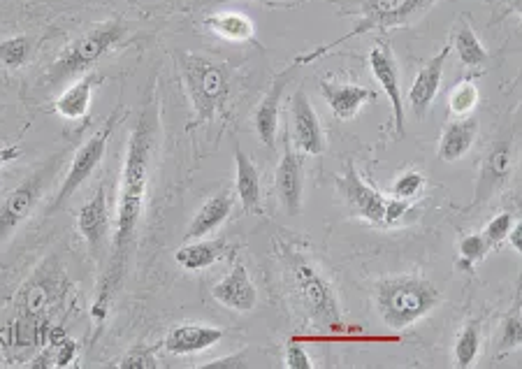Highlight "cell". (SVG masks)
Here are the masks:
<instances>
[{
  "label": "cell",
  "instance_id": "cell-1",
  "mask_svg": "<svg viewBox=\"0 0 522 369\" xmlns=\"http://www.w3.org/2000/svg\"><path fill=\"white\" fill-rule=\"evenodd\" d=\"M158 137V112L154 100L147 98L135 128L128 135L126 161L121 170L119 186V205H116V226H114V246L110 265L100 281L98 298L93 302L91 314L96 321H105L112 309L114 293L119 291L128 272L130 249H133L137 226H140L144 202H147L151 158H154Z\"/></svg>",
  "mask_w": 522,
  "mask_h": 369
},
{
  "label": "cell",
  "instance_id": "cell-2",
  "mask_svg": "<svg viewBox=\"0 0 522 369\" xmlns=\"http://www.w3.org/2000/svg\"><path fill=\"white\" fill-rule=\"evenodd\" d=\"M374 302L386 328L406 330L437 309L441 293L430 279L418 274H395L376 281Z\"/></svg>",
  "mask_w": 522,
  "mask_h": 369
},
{
  "label": "cell",
  "instance_id": "cell-3",
  "mask_svg": "<svg viewBox=\"0 0 522 369\" xmlns=\"http://www.w3.org/2000/svg\"><path fill=\"white\" fill-rule=\"evenodd\" d=\"M284 260L297 298H300L302 307L307 309L311 321H316L328 330L342 328V307H339L337 291L321 267L309 256H304L300 249H295V246H286Z\"/></svg>",
  "mask_w": 522,
  "mask_h": 369
},
{
  "label": "cell",
  "instance_id": "cell-4",
  "mask_svg": "<svg viewBox=\"0 0 522 369\" xmlns=\"http://www.w3.org/2000/svg\"><path fill=\"white\" fill-rule=\"evenodd\" d=\"M181 72H184V84L193 105V121L188 123V128L212 121L228 100V70L207 56L181 54Z\"/></svg>",
  "mask_w": 522,
  "mask_h": 369
},
{
  "label": "cell",
  "instance_id": "cell-5",
  "mask_svg": "<svg viewBox=\"0 0 522 369\" xmlns=\"http://www.w3.org/2000/svg\"><path fill=\"white\" fill-rule=\"evenodd\" d=\"M126 31V21L114 17L89 28V31H84L82 35H77L68 45V49L54 61L52 68L47 70V82L61 84L65 79L82 75V72H91L93 65L103 59L114 45H119Z\"/></svg>",
  "mask_w": 522,
  "mask_h": 369
},
{
  "label": "cell",
  "instance_id": "cell-6",
  "mask_svg": "<svg viewBox=\"0 0 522 369\" xmlns=\"http://www.w3.org/2000/svg\"><path fill=\"white\" fill-rule=\"evenodd\" d=\"M434 3H437V0H365V3L355 10L360 14V21L351 33H346L344 38L330 42V45L314 49V52L297 56L293 65L297 68V65H307L311 61L321 59V56L332 52V49L342 45V42L360 38V35H365V33L390 31V28L409 26L411 21H416L420 17V14H425L427 10H430Z\"/></svg>",
  "mask_w": 522,
  "mask_h": 369
},
{
  "label": "cell",
  "instance_id": "cell-7",
  "mask_svg": "<svg viewBox=\"0 0 522 369\" xmlns=\"http://www.w3.org/2000/svg\"><path fill=\"white\" fill-rule=\"evenodd\" d=\"M58 165H61V156L52 158L42 168L31 172L24 182H19V186H14L5 195V200L0 202V246L24 226V221L33 214V209L40 205L42 195H45L49 184L54 182Z\"/></svg>",
  "mask_w": 522,
  "mask_h": 369
},
{
  "label": "cell",
  "instance_id": "cell-8",
  "mask_svg": "<svg viewBox=\"0 0 522 369\" xmlns=\"http://www.w3.org/2000/svg\"><path fill=\"white\" fill-rule=\"evenodd\" d=\"M116 121H119V114H112V117L105 121V126L100 128L98 133H93L89 140L77 149V154L72 156L61 186H58L52 205L47 207V214H54L58 209H63L65 202L82 188L84 182H89L93 172L100 168V163H103V158L107 154V144H110V137L116 128Z\"/></svg>",
  "mask_w": 522,
  "mask_h": 369
},
{
  "label": "cell",
  "instance_id": "cell-9",
  "mask_svg": "<svg viewBox=\"0 0 522 369\" xmlns=\"http://www.w3.org/2000/svg\"><path fill=\"white\" fill-rule=\"evenodd\" d=\"M513 165H516V137H513V133H504L490 144L485 156L481 158L474 198H471L469 209L485 205L492 195L504 191L513 175Z\"/></svg>",
  "mask_w": 522,
  "mask_h": 369
},
{
  "label": "cell",
  "instance_id": "cell-10",
  "mask_svg": "<svg viewBox=\"0 0 522 369\" xmlns=\"http://www.w3.org/2000/svg\"><path fill=\"white\" fill-rule=\"evenodd\" d=\"M337 188L342 200L346 202V207L358 216V219L374 223V226H386V214L390 198L383 195L379 188H374L367 182L365 177L360 175L358 168H355L353 161L346 163V168L342 175H337Z\"/></svg>",
  "mask_w": 522,
  "mask_h": 369
},
{
  "label": "cell",
  "instance_id": "cell-11",
  "mask_svg": "<svg viewBox=\"0 0 522 369\" xmlns=\"http://www.w3.org/2000/svg\"><path fill=\"white\" fill-rule=\"evenodd\" d=\"M369 70L379 86L390 100L395 117V135L404 137L406 135V110H404V96L400 86V68H397L395 52L390 47L388 40H379L369 52Z\"/></svg>",
  "mask_w": 522,
  "mask_h": 369
},
{
  "label": "cell",
  "instance_id": "cell-12",
  "mask_svg": "<svg viewBox=\"0 0 522 369\" xmlns=\"http://www.w3.org/2000/svg\"><path fill=\"white\" fill-rule=\"evenodd\" d=\"M290 121H293V142L300 154L321 156L325 151V133L321 119L311 105L307 91L297 89L290 100Z\"/></svg>",
  "mask_w": 522,
  "mask_h": 369
},
{
  "label": "cell",
  "instance_id": "cell-13",
  "mask_svg": "<svg viewBox=\"0 0 522 369\" xmlns=\"http://www.w3.org/2000/svg\"><path fill=\"white\" fill-rule=\"evenodd\" d=\"M274 186H277L279 200L286 212L290 216L300 214L304 202V163L302 156L290 144V137L284 140V154H281V161L277 165Z\"/></svg>",
  "mask_w": 522,
  "mask_h": 369
},
{
  "label": "cell",
  "instance_id": "cell-14",
  "mask_svg": "<svg viewBox=\"0 0 522 369\" xmlns=\"http://www.w3.org/2000/svg\"><path fill=\"white\" fill-rule=\"evenodd\" d=\"M448 56H451V45L441 47L439 52L434 54L423 68H420L416 79H413L409 89V105L416 119H425L427 114H430L434 98H437V93L441 89V79H444Z\"/></svg>",
  "mask_w": 522,
  "mask_h": 369
},
{
  "label": "cell",
  "instance_id": "cell-15",
  "mask_svg": "<svg viewBox=\"0 0 522 369\" xmlns=\"http://www.w3.org/2000/svg\"><path fill=\"white\" fill-rule=\"evenodd\" d=\"M212 298L223 307L239 311V314H249V311L256 309L258 291L242 260H237L226 277L212 288Z\"/></svg>",
  "mask_w": 522,
  "mask_h": 369
},
{
  "label": "cell",
  "instance_id": "cell-16",
  "mask_svg": "<svg viewBox=\"0 0 522 369\" xmlns=\"http://www.w3.org/2000/svg\"><path fill=\"white\" fill-rule=\"evenodd\" d=\"M77 226L93 256H98L110 235V202H107L105 186H98V191L79 209Z\"/></svg>",
  "mask_w": 522,
  "mask_h": 369
},
{
  "label": "cell",
  "instance_id": "cell-17",
  "mask_svg": "<svg viewBox=\"0 0 522 369\" xmlns=\"http://www.w3.org/2000/svg\"><path fill=\"white\" fill-rule=\"evenodd\" d=\"M318 86H321V93L332 114L342 121L355 119L362 107L376 100V93L360 84L339 82V79H321V84Z\"/></svg>",
  "mask_w": 522,
  "mask_h": 369
},
{
  "label": "cell",
  "instance_id": "cell-18",
  "mask_svg": "<svg viewBox=\"0 0 522 369\" xmlns=\"http://www.w3.org/2000/svg\"><path fill=\"white\" fill-rule=\"evenodd\" d=\"M290 72L293 70H284L281 75L274 77V82L270 89H267L265 98L260 100L256 114H253V126H256L258 140L265 144L267 149L277 147V135H279V112H281V98H284L286 86L290 82Z\"/></svg>",
  "mask_w": 522,
  "mask_h": 369
},
{
  "label": "cell",
  "instance_id": "cell-19",
  "mask_svg": "<svg viewBox=\"0 0 522 369\" xmlns=\"http://www.w3.org/2000/svg\"><path fill=\"white\" fill-rule=\"evenodd\" d=\"M223 337H226V330L214 328V325L184 323L168 332L163 346L170 356H195V353L212 349Z\"/></svg>",
  "mask_w": 522,
  "mask_h": 369
},
{
  "label": "cell",
  "instance_id": "cell-20",
  "mask_svg": "<svg viewBox=\"0 0 522 369\" xmlns=\"http://www.w3.org/2000/svg\"><path fill=\"white\" fill-rule=\"evenodd\" d=\"M235 191L242 202L246 214L263 216V182H260V172L256 163L251 161L249 154L235 144Z\"/></svg>",
  "mask_w": 522,
  "mask_h": 369
},
{
  "label": "cell",
  "instance_id": "cell-21",
  "mask_svg": "<svg viewBox=\"0 0 522 369\" xmlns=\"http://www.w3.org/2000/svg\"><path fill=\"white\" fill-rule=\"evenodd\" d=\"M478 137V119L476 117H455L444 126V133L439 137L437 154L441 161L455 163L464 158L474 147Z\"/></svg>",
  "mask_w": 522,
  "mask_h": 369
},
{
  "label": "cell",
  "instance_id": "cell-22",
  "mask_svg": "<svg viewBox=\"0 0 522 369\" xmlns=\"http://www.w3.org/2000/svg\"><path fill=\"white\" fill-rule=\"evenodd\" d=\"M232 207H235V198H232L230 191H221L212 195V198L198 209V214L193 216L191 226H188L184 235V242L205 240L207 235H212L216 228H221L223 223L228 221Z\"/></svg>",
  "mask_w": 522,
  "mask_h": 369
},
{
  "label": "cell",
  "instance_id": "cell-23",
  "mask_svg": "<svg viewBox=\"0 0 522 369\" xmlns=\"http://www.w3.org/2000/svg\"><path fill=\"white\" fill-rule=\"evenodd\" d=\"M100 82H103V77H100L98 72H86L82 79H77L75 84H70L54 103V110L58 117L72 119V121L86 117L91 110L93 91H96V86Z\"/></svg>",
  "mask_w": 522,
  "mask_h": 369
},
{
  "label": "cell",
  "instance_id": "cell-24",
  "mask_svg": "<svg viewBox=\"0 0 522 369\" xmlns=\"http://www.w3.org/2000/svg\"><path fill=\"white\" fill-rule=\"evenodd\" d=\"M54 277L45 279L40 274H35V277L28 281L24 286V291H21V321H24L26 328H35V323H38V318L45 314V309L49 307V302H52V295H54Z\"/></svg>",
  "mask_w": 522,
  "mask_h": 369
},
{
  "label": "cell",
  "instance_id": "cell-25",
  "mask_svg": "<svg viewBox=\"0 0 522 369\" xmlns=\"http://www.w3.org/2000/svg\"><path fill=\"white\" fill-rule=\"evenodd\" d=\"M226 253H228V246L223 242L193 240L174 251V260H177V265L184 267V270L198 272V270H205V267H212L214 263H219Z\"/></svg>",
  "mask_w": 522,
  "mask_h": 369
},
{
  "label": "cell",
  "instance_id": "cell-26",
  "mask_svg": "<svg viewBox=\"0 0 522 369\" xmlns=\"http://www.w3.org/2000/svg\"><path fill=\"white\" fill-rule=\"evenodd\" d=\"M205 26L216 35V38L232 40V42L251 40L253 33H256L253 21L246 17V14H239V12L212 14V17L205 19Z\"/></svg>",
  "mask_w": 522,
  "mask_h": 369
},
{
  "label": "cell",
  "instance_id": "cell-27",
  "mask_svg": "<svg viewBox=\"0 0 522 369\" xmlns=\"http://www.w3.org/2000/svg\"><path fill=\"white\" fill-rule=\"evenodd\" d=\"M451 49L458 52L460 63L467 65V68H481V65L488 61V49L483 47V42L478 40L476 31L471 28L469 21H464V17L458 28H455Z\"/></svg>",
  "mask_w": 522,
  "mask_h": 369
},
{
  "label": "cell",
  "instance_id": "cell-28",
  "mask_svg": "<svg viewBox=\"0 0 522 369\" xmlns=\"http://www.w3.org/2000/svg\"><path fill=\"white\" fill-rule=\"evenodd\" d=\"M453 351H455V365L460 369H467L476 363L478 353H481V321H478V318L469 321L458 332Z\"/></svg>",
  "mask_w": 522,
  "mask_h": 369
},
{
  "label": "cell",
  "instance_id": "cell-29",
  "mask_svg": "<svg viewBox=\"0 0 522 369\" xmlns=\"http://www.w3.org/2000/svg\"><path fill=\"white\" fill-rule=\"evenodd\" d=\"M490 246L485 242L483 233H471L467 237H462L458 242V267L460 272H467V274H474V267L481 263V260L488 256Z\"/></svg>",
  "mask_w": 522,
  "mask_h": 369
},
{
  "label": "cell",
  "instance_id": "cell-30",
  "mask_svg": "<svg viewBox=\"0 0 522 369\" xmlns=\"http://www.w3.org/2000/svg\"><path fill=\"white\" fill-rule=\"evenodd\" d=\"M33 54V40L28 35H14V38L0 40V65L7 70H17Z\"/></svg>",
  "mask_w": 522,
  "mask_h": 369
},
{
  "label": "cell",
  "instance_id": "cell-31",
  "mask_svg": "<svg viewBox=\"0 0 522 369\" xmlns=\"http://www.w3.org/2000/svg\"><path fill=\"white\" fill-rule=\"evenodd\" d=\"M476 105H478V89L474 79L471 77L462 79V82L451 91V96H448V110H451L453 117H469Z\"/></svg>",
  "mask_w": 522,
  "mask_h": 369
},
{
  "label": "cell",
  "instance_id": "cell-32",
  "mask_svg": "<svg viewBox=\"0 0 522 369\" xmlns=\"http://www.w3.org/2000/svg\"><path fill=\"white\" fill-rule=\"evenodd\" d=\"M520 344H522V316H520V309H513L511 314L504 318L502 339H499V356L520 349Z\"/></svg>",
  "mask_w": 522,
  "mask_h": 369
},
{
  "label": "cell",
  "instance_id": "cell-33",
  "mask_svg": "<svg viewBox=\"0 0 522 369\" xmlns=\"http://www.w3.org/2000/svg\"><path fill=\"white\" fill-rule=\"evenodd\" d=\"M513 223H516V219H513V214L509 212H502L497 216H492L488 226H485V242H488L490 249H499L506 242V237H509V230L513 228Z\"/></svg>",
  "mask_w": 522,
  "mask_h": 369
},
{
  "label": "cell",
  "instance_id": "cell-34",
  "mask_svg": "<svg viewBox=\"0 0 522 369\" xmlns=\"http://www.w3.org/2000/svg\"><path fill=\"white\" fill-rule=\"evenodd\" d=\"M423 186H425V177L420 175L418 170H406V172H402L400 177L395 179L393 198L411 202L420 191H423Z\"/></svg>",
  "mask_w": 522,
  "mask_h": 369
},
{
  "label": "cell",
  "instance_id": "cell-35",
  "mask_svg": "<svg viewBox=\"0 0 522 369\" xmlns=\"http://www.w3.org/2000/svg\"><path fill=\"white\" fill-rule=\"evenodd\" d=\"M119 369H158L154 349H149V346H133L119 360Z\"/></svg>",
  "mask_w": 522,
  "mask_h": 369
},
{
  "label": "cell",
  "instance_id": "cell-36",
  "mask_svg": "<svg viewBox=\"0 0 522 369\" xmlns=\"http://www.w3.org/2000/svg\"><path fill=\"white\" fill-rule=\"evenodd\" d=\"M286 367L288 369H314L316 363L309 358V353L302 344L290 342L286 349Z\"/></svg>",
  "mask_w": 522,
  "mask_h": 369
},
{
  "label": "cell",
  "instance_id": "cell-37",
  "mask_svg": "<svg viewBox=\"0 0 522 369\" xmlns=\"http://www.w3.org/2000/svg\"><path fill=\"white\" fill-rule=\"evenodd\" d=\"M77 358V342L75 339L65 337L61 332V339L56 342V353H54V367H68L72 360Z\"/></svg>",
  "mask_w": 522,
  "mask_h": 369
},
{
  "label": "cell",
  "instance_id": "cell-38",
  "mask_svg": "<svg viewBox=\"0 0 522 369\" xmlns=\"http://www.w3.org/2000/svg\"><path fill=\"white\" fill-rule=\"evenodd\" d=\"M506 242L511 244L513 251H522V223H513V228L509 230V237H506Z\"/></svg>",
  "mask_w": 522,
  "mask_h": 369
},
{
  "label": "cell",
  "instance_id": "cell-39",
  "mask_svg": "<svg viewBox=\"0 0 522 369\" xmlns=\"http://www.w3.org/2000/svg\"><path fill=\"white\" fill-rule=\"evenodd\" d=\"M21 156V149L19 147H0V168L3 165H7L10 161H14V158Z\"/></svg>",
  "mask_w": 522,
  "mask_h": 369
},
{
  "label": "cell",
  "instance_id": "cell-40",
  "mask_svg": "<svg viewBox=\"0 0 522 369\" xmlns=\"http://www.w3.org/2000/svg\"><path fill=\"white\" fill-rule=\"evenodd\" d=\"M226 3H235V0H205V5H226Z\"/></svg>",
  "mask_w": 522,
  "mask_h": 369
},
{
  "label": "cell",
  "instance_id": "cell-41",
  "mask_svg": "<svg viewBox=\"0 0 522 369\" xmlns=\"http://www.w3.org/2000/svg\"><path fill=\"white\" fill-rule=\"evenodd\" d=\"M509 3H511V7H513V10H520V0H509Z\"/></svg>",
  "mask_w": 522,
  "mask_h": 369
},
{
  "label": "cell",
  "instance_id": "cell-42",
  "mask_svg": "<svg viewBox=\"0 0 522 369\" xmlns=\"http://www.w3.org/2000/svg\"><path fill=\"white\" fill-rule=\"evenodd\" d=\"M0 346H3V330H0Z\"/></svg>",
  "mask_w": 522,
  "mask_h": 369
}]
</instances>
